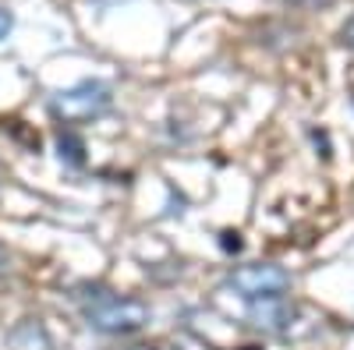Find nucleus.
Segmentation results:
<instances>
[{
	"label": "nucleus",
	"instance_id": "nucleus-1",
	"mask_svg": "<svg viewBox=\"0 0 354 350\" xmlns=\"http://www.w3.org/2000/svg\"><path fill=\"white\" fill-rule=\"evenodd\" d=\"M149 304L135 298H117L110 290H96L93 301H85V322L106 336H131L149 326Z\"/></svg>",
	"mask_w": 354,
	"mask_h": 350
},
{
	"label": "nucleus",
	"instance_id": "nucleus-2",
	"mask_svg": "<svg viewBox=\"0 0 354 350\" xmlns=\"http://www.w3.org/2000/svg\"><path fill=\"white\" fill-rule=\"evenodd\" d=\"M110 103H113L110 85L78 81V85H71V89L53 93L50 110H53L57 121H64V124H85V121H93V117H103L110 110Z\"/></svg>",
	"mask_w": 354,
	"mask_h": 350
},
{
	"label": "nucleus",
	"instance_id": "nucleus-3",
	"mask_svg": "<svg viewBox=\"0 0 354 350\" xmlns=\"http://www.w3.org/2000/svg\"><path fill=\"white\" fill-rule=\"evenodd\" d=\"M227 286L238 290L245 301L255 298H283L290 290V276L280 266H270V262H255V266H241L227 276Z\"/></svg>",
	"mask_w": 354,
	"mask_h": 350
},
{
	"label": "nucleus",
	"instance_id": "nucleus-4",
	"mask_svg": "<svg viewBox=\"0 0 354 350\" xmlns=\"http://www.w3.org/2000/svg\"><path fill=\"white\" fill-rule=\"evenodd\" d=\"M290 315H294V308L287 304V298H255V301H248V322L266 329V333H283Z\"/></svg>",
	"mask_w": 354,
	"mask_h": 350
},
{
	"label": "nucleus",
	"instance_id": "nucleus-5",
	"mask_svg": "<svg viewBox=\"0 0 354 350\" xmlns=\"http://www.w3.org/2000/svg\"><path fill=\"white\" fill-rule=\"evenodd\" d=\"M57 145H61V159H71V163H82L85 156V145H82V138H75V135H61V142H57Z\"/></svg>",
	"mask_w": 354,
	"mask_h": 350
},
{
	"label": "nucleus",
	"instance_id": "nucleus-6",
	"mask_svg": "<svg viewBox=\"0 0 354 350\" xmlns=\"http://www.w3.org/2000/svg\"><path fill=\"white\" fill-rule=\"evenodd\" d=\"M11 28H15V14L0 8V39H8V32H11Z\"/></svg>",
	"mask_w": 354,
	"mask_h": 350
},
{
	"label": "nucleus",
	"instance_id": "nucleus-7",
	"mask_svg": "<svg viewBox=\"0 0 354 350\" xmlns=\"http://www.w3.org/2000/svg\"><path fill=\"white\" fill-rule=\"evenodd\" d=\"M238 237H241V233L227 230V233H223V248H227V251H241V241H238Z\"/></svg>",
	"mask_w": 354,
	"mask_h": 350
},
{
	"label": "nucleus",
	"instance_id": "nucleus-8",
	"mask_svg": "<svg viewBox=\"0 0 354 350\" xmlns=\"http://www.w3.org/2000/svg\"><path fill=\"white\" fill-rule=\"evenodd\" d=\"M8 269H11V255H8V248H4V244H0V276H4Z\"/></svg>",
	"mask_w": 354,
	"mask_h": 350
},
{
	"label": "nucleus",
	"instance_id": "nucleus-9",
	"mask_svg": "<svg viewBox=\"0 0 354 350\" xmlns=\"http://www.w3.org/2000/svg\"><path fill=\"white\" fill-rule=\"evenodd\" d=\"M287 4H298V8H319V4H326V0H287Z\"/></svg>",
	"mask_w": 354,
	"mask_h": 350
},
{
	"label": "nucleus",
	"instance_id": "nucleus-10",
	"mask_svg": "<svg viewBox=\"0 0 354 350\" xmlns=\"http://www.w3.org/2000/svg\"><path fill=\"white\" fill-rule=\"evenodd\" d=\"M344 43H351V46H354V36H351V32H344Z\"/></svg>",
	"mask_w": 354,
	"mask_h": 350
},
{
	"label": "nucleus",
	"instance_id": "nucleus-11",
	"mask_svg": "<svg viewBox=\"0 0 354 350\" xmlns=\"http://www.w3.org/2000/svg\"><path fill=\"white\" fill-rule=\"evenodd\" d=\"M135 350H153V347H135Z\"/></svg>",
	"mask_w": 354,
	"mask_h": 350
}]
</instances>
